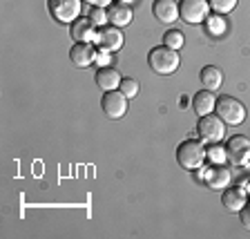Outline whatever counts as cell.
<instances>
[{
	"label": "cell",
	"instance_id": "6da1fadb",
	"mask_svg": "<svg viewBox=\"0 0 250 239\" xmlns=\"http://www.w3.org/2000/svg\"><path fill=\"white\" fill-rule=\"evenodd\" d=\"M147 65L154 74H161V76H167V74H174L181 65V56L177 54V49H172L167 45H159L154 49H150L147 54Z\"/></svg>",
	"mask_w": 250,
	"mask_h": 239
},
{
	"label": "cell",
	"instance_id": "7a4b0ae2",
	"mask_svg": "<svg viewBox=\"0 0 250 239\" xmlns=\"http://www.w3.org/2000/svg\"><path fill=\"white\" fill-rule=\"evenodd\" d=\"M206 143L201 139H188L179 143L177 148V161L186 170H199L206 161Z\"/></svg>",
	"mask_w": 250,
	"mask_h": 239
},
{
	"label": "cell",
	"instance_id": "3957f363",
	"mask_svg": "<svg viewBox=\"0 0 250 239\" xmlns=\"http://www.w3.org/2000/svg\"><path fill=\"white\" fill-rule=\"evenodd\" d=\"M214 109H217V114L221 116V121H224L226 125H241L246 121L244 103H241V101H237L234 96H230V94L219 96Z\"/></svg>",
	"mask_w": 250,
	"mask_h": 239
},
{
	"label": "cell",
	"instance_id": "277c9868",
	"mask_svg": "<svg viewBox=\"0 0 250 239\" xmlns=\"http://www.w3.org/2000/svg\"><path fill=\"white\" fill-rule=\"evenodd\" d=\"M199 139L203 143H219L226 136V123L221 121V116L214 114H206L199 116V125H197Z\"/></svg>",
	"mask_w": 250,
	"mask_h": 239
},
{
	"label": "cell",
	"instance_id": "5b68a950",
	"mask_svg": "<svg viewBox=\"0 0 250 239\" xmlns=\"http://www.w3.org/2000/svg\"><path fill=\"white\" fill-rule=\"evenodd\" d=\"M208 11H210L208 0H181V2H179V18L186 21L188 25L206 22Z\"/></svg>",
	"mask_w": 250,
	"mask_h": 239
},
{
	"label": "cell",
	"instance_id": "8992f818",
	"mask_svg": "<svg viewBox=\"0 0 250 239\" xmlns=\"http://www.w3.org/2000/svg\"><path fill=\"white\" fill-rule=\"evenodd\" d=\"M81 2L83 0H47V7L54 21L74 22L81 16Z\"/></svg>",
	"mask_w": 250,
	"mask_h": 239
},
{
	"label": "cell",
	"instance_id": "52a82bcc",
	"mask_svg": "<svg viewBox=\"0 0 250 239\" xmlns=\"http://www.w3.org/2000/svg\"><path fill=\"white\" fill-rule=\"evenodd\" d=\"M127 101L130 99L121 89H109L101 99V108H103L107 119H123L125 112H127Z\"/></svg>",
	"mask_w": 250,
	"mask_h": 239
},
{
	"label": "cell",
	"instance_id": "ba28073f",
	"mask_svg": "<svg viewBox=\"0 0 250 239\" xmlns=\"http://www.w3.org/2000/svg\"><path fill=\"white\" fill-rule=\"evenodd\" d=\"M226 156L234 166H244L250 161V139L244 134H237L226 143Z\"/></svg>",
	"mask_w": 250,
	"mask_h": 239
},
{
	"label": "cell",
	"instance_id": "9c48e42d",
	"mask_svg": "<svg viewBox=\"0 0 250 239\" xmlns=\"http://www.w3.org/2000/svg\"><path fill=\"white\" fill-rule=\"evenodd\" d=\"M96 43H99L101 49L119 52L121 47H123V34H121V29L114 25H103L96 31Z\"/></svg>",
	"mask_w": 250,
	"mask_h": 239
},
{
	"label": "cell",
	"instance_id": "30bf717a",
	"mask_svg": "<svg viewBox=\"0 0 250 239\" xmlns=\"http://www.w3.org/2000/svg\"><path fill=\"white\" fill-rule=\"evenodd\" d=\"M96 27L99 25L92 18H76L72 22V27H69V36L76 43H92L96 41V31H99Z\"/></svg>",
	"mask_w": 250,
	"mask_h": 239
},
{
	"label": "cell",
	"instance_id": "8fae6325",
	"mask_svg": "<svg viewBox=\"0 0 250 239\" xmlns=\"http://www.w3.org/2000/svg\"><path fill=\"white\" fill-rule=\"evenodd\" d=\"M96 49H94L92 43H76L72 47V52H69V58L76 67L85 69V67H92V63L96 61Z\"/></svg>",
	"mask_w": 250,
	"mask_h": 239
},
{
	"label": "cell",
	"instance_id": "7c38bea8",
	"mask_svg": "<svg viewBox=\"0 0 250 239\" xmlns=\"http://www.w3.org/2000/svg\"><path fill=\"white\" fill-rule=\"evenodd\" d=\"M152 14H154V18L159 22L172 25L174 21H179V2L177 0H154Z\"/></svg>",
	"mask_w": 250,
	"mask_h": 239
},
{
	"label": "cell",
	"instance_id": "4fadbf2b",
	"mask_svg": "<svg viewBox=\"0 0 250 239\" xmlns=\"http://www.w3.org/2000/svg\"><path fill=\"white\" fill-rule=\"evenodd\" d=\"M132 18H134V14H132V7L127 5V2L114 0V2L107 7V21H109V25L127 27L132 22Z\"/></svg>",
	"mask_w": 250,
	"mask_h": 239
},
{
	"label": "cell",
	"instance_id": "5bb4252c",
	"mask_svg": "<svg viewBox=\"0 0 250 239\" xmlns=\"http://www.w3.org/2000/svg\"><path fill=\"white\" fill-rule=\"evenodd\" d=\"M230 181H232V174H230V170L224 163H214V166L206 172V183H208V188H212V190L228 188Z\"/></svg>",
	"mask_w": 250,
	"mask_h": 239
},
{
	"label": "cell",
	"instance_id": "9a60e30c",
	"mask_svg": "<svg viewBox=\"0 0 250 239\" xmlns=\"http://www.w3.org/2000/svg\"><path fill=\"white\" fill-rule=\"evenodd\" d=\"M246 201H248V195L244 193V188H237V186H228L224 190V195H221V203L230 213H239L246 206Z\"/></svg>",
	"mask_w": 250,
	"mask_h": 239
},
{
	"label": "cell",
	"instance_id": "2e32d148",
	"mask_svg": "<svg viewBox=\"0 0 250 239\" xmlns=\"http://www.w3.org/2000/svg\"><path fill=\"white\" fill-rule=\"evenodd\" d=\"M214 105H217L214 92H210V89H201V92L194 94L192 108H194V112H197V116L212 114V112H214Z\"/></svg>",
	"mask_w": 250,
	"mask_h": 239
},
{
	"label": "cell",
	"instance_id": "e0dca14e",
	"mask_svg": "<svg viewBox=\"0 0 250 239\" xmlns=\"http://www.w3.org/2000/svg\"><path fill=\"white\" fill-rule=\"evenodd\" d=\"M94 81H96V85H99L101 89L109 92V89H119L123 78H121V74L116 72L114 67H101L99 72H96V76H94Z\"/></svg>",
	"mask_w": 250,
	"mask_h": 239
},
{
	"label": "cell",
	"instance_id": "ac0fdd59",
	"mask_svg": "<svg viewBox=\"0 0 250 239\" xmlns=\"http://www.w3.org/2000/svg\"><path fill=\"white\" fill-rule=\"evenodd\" d=\"M201 85L203 89H210V92H217L219 87H221V83H224V72L219 67H214V65H206V67L201 69Z\"/></svg>",
	"mask_w": 250,
	"mask_h": 239
},
{
	"label": "cell",
	"instance_id": "d6986e66",
	"mask_svg": "<svg viewBox=\"0 0 250 239\" xmlns=\"http://www.w3.org/2000/svg\"><path fill=\"white\" fill-rule=\"evenodd\" d=\"M186 38H183V31L179 29H170L167 34H163V45L172 47V49H181Z\"/></svg>",
	"mask_w": 250,
	"mask_h": 239
},
{
	"label": "cell",
	"instance_id": "ffe728a7",
	"mask_svg": "<svg viewBox=\"0 0 250 239\" xmlns=\"http://www.w3.org/2000/svg\"><path fill=\"white\" fill-rule=\"evenodd\" d=\"M208 2H210V9H212L214 14H230V11L237 7L239 0H208Z\"/></svg>",
	"mask_w": 250,
	"mask_h": 239
},
{
	"label": "cell",
	"instance_id": "44dd1931",
	"mask_svg": "<svg viewBox=\"0 0 250 239\" xmlns=\"http://www.w3.org/2000/svg\"><path fill=\"white\" fill-rule=\"evenodd\" d=\"M206 27H208V31H210V34H214V36H221V34L226 31L224 18H219L217 14H214L212 18H206Z\"/></svg>",
	"mask_w": 250,
	"mask_h": 239
},
{
	"label": "cell",
	"instance_id": "7402d4cb",
	"mask_svg": "<svg viewBox=\"0 0 250 239\" xmlns=\"http://www.w3.org/2000/svg\"><path fill=\"white\" fill-rule=\"evenodd\" d=\"M119 89L127 96V99H134L136 94H139V81H134V78H123Z\"/></svg>",
	"mask_w": 250,
	"mask_h": 239
},
{
	"label": "cell",
	"instance_id": "603a6c76",
	"mask_svg": "<svg viewBox=\"0 0 250 239\" xmlns=\"http://www.w3.org/2000/svg\"><path fill=\"white\" fill-rule=\"evenodd\" d=\"M87 18H92V21L96 22L99 27L107 25V7H92Z\"/></svg>",
	"mask_w": 250,
	"mask_h": 239
},
{
	"label": "cell",
	"instance_id": "cb8c5ba5",
	"mask_svg": "<svg viewBox=\"0 0 250 239\" xmlns=\"http://www.w3.org/2000/svg\"><path fill=\"white\" fill-rule=\"evenodd\" d=\"M206 154H208L210 161L221 163L226 159V148H219L217 143H212V148H208V150H206Z\"/></svg>",
	"mask_w": 250,
	"mask_h": 239
},
{
	"label": "cell",
	"instance_id": "d4e9b609",
	"mask_svg": "<svg viewBox=\"0 0 250 239\" xmlns=\"http://www.w3.org/2000/svg\"><path fill=\"white\" fill-rule=\"evenodd\" d=\"M239 219H241V224H244V228L250 230V206H244L239 210Z\"/></svg>",
	"mask_w": 250,
	"mask_h": 239
},
{
	"label": "cell",
	"instance_id": "484cf974",
	"mask_svg": "<svg viewBox=\"0 0 250 239\" xmlns=\"http://www.w3.org/2000/svg\"><path fill=\"white\" fill-rule=\"evenodd\" d=\"M85 2H89L92 7H109L114 0H85Z\"/></svg>",
	"mask_w": 250,
	"mask_h": 239
},
{
	"label": "cell",
	"instance_id": "4316f807",
	"mask_svg": "<svg viewBox=\"0 0 250 239\" xmlns=\"http://www.w3.org/2000/svg\"><path fill=\"white\" fill-rule=\"evenodd\" d=\"M121 2H127V5H130V0H121Z\"/></svg>",
	"mask_w": 250,
	"mask_h": 239
},
{
	"label": "cell",
	"instance_id": "83f0119b",
	"mask_svg": "<svg viewBox=\"0 0 250 239\" xmlns=\"http://www.w3.org/2000/svg\"><path fill=\"white\" fill-rule=\"evenodd\" d=\"M248 190H250V183H248Z\"/></svg>",
	"mask_w": 250,
	"mask_h": 239
},
{
	"label": "cell",
	"instance_id": "f1b7e54d",
	"mask_svg": "<svg viewBox=\"0 0 250 239\" xmlns=\"http://www.w3.org/2000/svg\"><path fill=\"white\" fill-rule=\"evenodd\" d=\"M248 163H250V161H248Z\"/></svg>",
	"mask_w": 250,
	"mask_h": 239
}]
</instances>
